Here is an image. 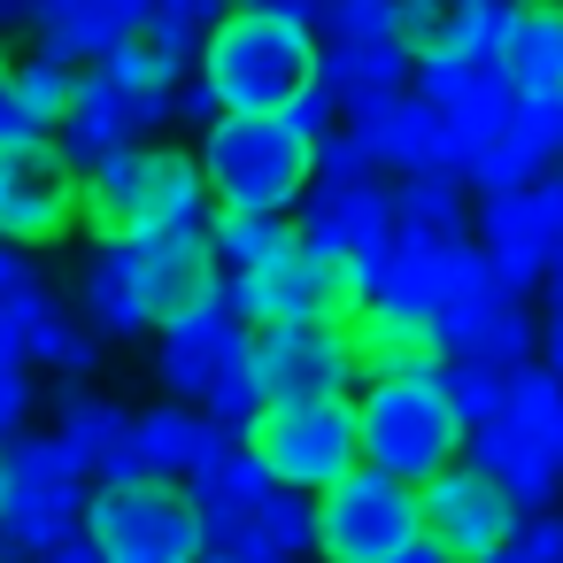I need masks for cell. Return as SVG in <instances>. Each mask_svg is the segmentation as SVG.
<instances>
[{
    "mask_svg": "<svg viewBox=\"0 0 563 563\" xmlns=\"http://www.w3.org/2000/svg\"><path fill=\"white\" fill-rule=\"evenodd\" d=\"M194 78L217 93L224 117H278L309 78H317V32L271 9H232L201 32L194 47Z\"/></svg>",
    "mask_w": 563,
    "mask_h": 563,
    "instance_id": "obj_1",
    "label": "cell"
},
{
    "mask_svg": "<svg viewBox=\"0 0 563 563\" xmlns=\"http://www.w3.org/2000/svg\"><path fill=\"white\" fill-rule=\"evenodd\" d=\"M355 440H363L371 471H394V478L424 486L432 471H448L463 455V417L440 394L432 363H394V371L363 378V394H355Z\"/></svg>",
    "mask_w": 563,
    "mask_h": 563,
    "instance_id": "obj_2",
    "label": "cell"
},
{
    "mask_svg": "<svg viewBox=\"0 0 563 563\" xmlns=\"http://www.w3.org/2000/svg\"><path fill=\"white\" fill-rule=\"evenodd\" d=\"M78 217L93 224V240H140V232H186L209 224V186L194 147H124L109 163L86 170L78 186Z\"/></svg>",
    "mask_w": 563,
    "mask_h": 563,
    "instance_id": "obj_3",
    "label": "cell"
},
{
    "mask_svg": "<svg viewBox=\"0 0 563 563\" xmlns=\"http://www.w3.org/2000/svg\"><path fill=\"white\" fill-rule=\"evenodd\" d=\"M201 186L217 209H286L317 178V140H301L286 117H217L194 147Z\"/></svg>",
    "mask_w": 563,
    "mask_h": 563,
    "instance_id": "obj_4",
    "label": "cell"
},
{
    "mask_svg": "<svg viewBox=\"0 0 563 563\" xmlns=\"http://www.w3.org/2000/svg\"><path fill=\"white\" fill-rule=\"evenodd\" d=\"M78 532L101 548V563H201V540H209L194 486L186 478H155V471L101 478L86 494V525Z\"/></svg>",
    "mask_w": 563,
    "mask_h": 563,
    "instance_id": "obj_5",
    "label": "cell"
},
{
    "mask_svg": "<svg viewBox=\"0 0 563 563\" xmlns=\"http://www.w3.org/2000/svg\"><path fill=\"white\" fill-rule=\"evenodd\" d=\"M86 494L93 478L55 448V432H16L0 448V563H40L55 540H70L86 525Z\"/></svg>",
    "mask_w": 563,
    "mask_h": 563,
    "instance_id": "obj_6",
    "label": "cell"
},
{
    "mask_svg": "<svg viewBox=\"0 0 563 563\" xmlns=\"http://www.w3.org/2000/svg\"><path fill=\"white\" fill-rule=\"evenodd\" d=\"M240 440L263 455V471L278 486H301V494H324L340 471L363 463L355 394H286V401H263Z\"/></svg>",
    "mask_w": 563,
    "mask_h": 563,
    "instance_id": "obj_7",
    "label": "cell"
},
{
    "mask_svg": "<svg viewBox=\"0 0 563 563\" xmlns=\"http://www.w3.org/2000/svg\"><path fill=\"white\" fill-rule=\"evenodd\" d=\"M309 525H317V548L324 563H394L417 532H424V509H417V486L394 478V471H340L324 494H309Z\"/></svg>",
    "mask_w": 563,
    "mask_h": 563,
    "instance_id": "obj_8",
    "label": "cell"
},
{
    "mask_svg": "<svg viewBox=\"0 0 563 563\" xmlns=\"http://www.w3.org/2000/svg\"><path fill=\"white\" fill-rule=\"evenodd\" d=\"M247 309H240V286L232 278H209V294L194 309H178L170 324H155V386L170 401H201L217 378H232L247 363Z\"/></svg>",
    "mask_w": 563,
    "mask_h": 563,
    "instance_id": "obj_9",
    "label": "cell"
},
{
    "mask_svg": "<svg viewBox=\"0 0 563 563\" xmlns=\"http://www.w3.org/2000/svg\"><path fill=\"white\" fill-rule=\"evenodd\" d=\"M240 371H247L255 401H286V394H355V386L371 378L355 324H255Z\"/></svg>",
    "mask_w": 563,
    "mask_h": 563,
    "instance_id": "obj_10",
    "label": "cell"
},
{
    "mask_svg": "<svg viewBox=\"0 0 563 563\" xmlns=\"http://www.w3.org/2000/svg\"><path fill=\"white\" fill-rule=\"evenodd\" d=\"M78 163L63 155L55 132L0 140V240L9 247H47L78 224Z\"/></svg>",
    "mask_w": 563,
    "mask_h": 563,
    "instance_id": "obj_11",
    "label": "cell"
},
{
    "mask_svg": "<svg viewBox=\"0 0 563 563\" xmlns=\"http://www.w3.org/2000/svg\"><path fill=\"white\" fill-rule=\"evenodd\" d=\"M247 324H355L363 286L347 255H317V247H286L278 263H263L255 278H232Z\"/></svg>",
    "mask_w": 563,
    "mask_h": 563,
    "instance_id": "obj_12",
    "label": "cell"
},
{
    "mask_svg": "<svg viewBox=\"0 0 563 563\" xmlns=\"http://www.w3.org/2000/svg\"><path fill=\"white\" fill-rule=\"evenodd\" d=\"M109 247H117V271H124V286H132V301H140V317H147V332L170 324L178 309H194V301L209 294V278H217V255H209V232H201V224L109 240Z\"/></svg>",
    "mask_w": 563,
    "mask_h": 563,
    "instance_id": "obj_13",
    "label": "cell"
},
{
    "mask_svg": "<svg viewBox=\"0 0 563 563\" xmlns=\"http://www.w3.org/2000/svg\"><path fill=\"white\" fill-rule=\"evenodd\" d=\"M417 509H424V532H432L455 563H486V555H494V540H501V532H509V517H517V509H509V494H501L486 471H471L463 455L417 486Z\"/></svg>",
    "mask_w": 563,
    "mask_h": 563,
    "instance_id": "obj_14",
    "label": "cell"
},
{
    "mask_svg": "<svg viewBox=\"0 0 563 563\" xmlns=\"http://www.w3.org/2000/svg\"><path fill=\"white\" fill-rule=\"evenodd\" d=\"M294 232H301V247L355 263L363 247L394 240V194L378 170L371 178H309V194L294 201Z\"/></svg>",
    "mask_w": 563,
    "mask_h": 563,
    "instance_id": "obj_15",
    "label": "cell"
},
{
    "mask_svg": "<svg viewBox=\"0 0 563 563\" xmlns=\"http://www.w3.org/2000/svg\"><path fill=\"white\" fill-rule=\"evenodd\" d=\"M417 63L394 40H317V93L340 109V124H371L386 101H401Z\"/></svg>",
    "mask_w": 563,
    "mask_h": 563,
    "instance_id": "obj_16",
    "label": "cell"
},
{
    "mask_svg": "<svg viewBox=\"0 0 563 563\" xmlns=\"http://www.w3.org/2000/svg\"><path fill=\"white\" fill-rule=\"evenodd\" d=\"M471 240H478V255H486V271H494L501 294H525V301H532V294L555 278V247H548V232H540L532 186H517V194H478Z\"/></svg>",
    "mask_w": 563,
    "mask_h": 563,
    "instance_id": "obj_17",
    "label": "cell"
},
{
    "mask_svg": "<svg viewBox=\"0 0 563 563\" xmlns=\"http://www.w3.org/2000/svg\"><path fill=\"white\" fill-rule=\"evenodd\" d=\"M463 463L471 471H486L501 494H509V509L525 517V509H548L555 494H563V463L517 424V417H486V424H463Z\"/></svg>",
    "mask_w": 563,
    "mask_h": 563,
    "instance_id": "obj_18",
    "label": "cell"
},
{
    "mask_svg": "<svg viewBox=\"0 0 563 563\" xmlns=\"http://www.w3.org/2000/svg\"><path fill=\"white\" fill-rule=\"evenodd\" d=\"M486 55L509 93H563V0H501Z\"/></svg>",
    "mask_w": 563,
    "mask_h": 563,
    "instance_id": "obj_19",
    "label": "cell"
},
{
    "mask_svg": "<svg viewBox=\"0 0 563 563\" xmlns=\"http://www.w3.org/2000/svg\"><path fill=\"white\" fill-rule=\"evenodd\" d=\"M147 16H155V0H40L32 47H47L63 63H109Z\"/></svg>",
    "mask_w": 563,
    "mask_h": 563,
    "instance_id": "obj_20",
    "label": "cell"
},
{
    "mask_svg": "<svg viewBox=\"0 0 563 563\" xmlns=\"http://www.w3.org/2000/svg\"><path fill=\"white\" fill-rule=\"evenodd\" d=\"M432 340H440V355H486V363H532V347H540V324H532V309H525V294H501V286H486V294H471V301H455V309H440V324H432Z\"/></svg>",
    "mask_w": 563,
    "mask_h": 563,
    "instance_id": "obj_21",
    "label": "cell"
},
{
    "mask_svg": "<svg viewBox=\"0 0 563 563\" xmlns=\"http://www.w3.org/2000/svg\"><path fill=\"white\" fill-rule=\"evenodd\" d=\"M494 24H501V0H394V47L409 63L486 55Z\"/></svg>",
    "mask_w": 563,
    "mask_h": 563,
    "instance_id": "obj_22",
    "label": "cell"
},
{
    "mask_svg": "<svg viewBox=\"0 0 563 563\" xmlns=\"http://www.w3.org/2000/svg\"><path fill=\"white\" fill-rule=\"evenodd\" d=\"M347 132H363V147H371V163L386 178H417V170H440L448 178V163H440V109L417 101V93L386 101L371 124H347Z\"/></svg>",
    "mask_w": 563,
    "mask_h": 563,
    "instance_id": "obj_23",
    "label": "cell"
},
{
    "mask_svg": "<svg viewBox=\"0 0 563 563\" xmlns=\"http://www.w3.org/2000/svg\"><path fill=\"white\" fill-rule=\"evenodd\" d=\"M124 432H132V409H124V401H109V394L63 378V394H55V448H63L86 478L109 471V455L124 448Z\"/></svg>",
    "mask_w": 563,
    "mask_h": 563,
    "instance_id": "obj_24",
    "label": "cell"
},
{
    "mask_svg": "<svg viewBox=\"0 0 563 563\" xmlns=\"http://www.w3.org/2000/svg\"><path fill=\"white\" fill-rule=\"evenodd\" d=\"M217 440H232V432H217V424H209L201 409H186V401L132 409V448H140V471H155V478H194Z\"/></svg>",
    "mask_w": 563,
    "mask_h": 563,
    "instance_id": "obj_25",
    "label": "cell"
},
{
    "mask_svg": "<svg viewBox=\"0 0 563 563\" xmlns=\"http://www.w3.org/2000/svg\"><path fill=\"white\" fill-rule=\"evenodd\" d=\"M386 194H394V240H409V247H463L471 240L463 178L417 170V178H386Z\"/></svg>",
    "mask_w": 563,
    "mask_h": 563,
    "instance_id": "obj_26",
    "label": "cell"
},
{
    "mask_svg": "<svg viewBox=\"0 0 563 563\" xmlns=\"http://www.w3.org/2000/svg\"><path fill=\"white\" fill-rule=\"evenodd\" d=\"M201 232H209V255H217L224 278H255L263 263H278V255L301 240L286 209H217Z\"/></svg>",
    "mask_w": 563,
    "mask_h": 563,
    "instance_id": "obj_27",
    "label": "cell"
},
{
    "mask_svg": "<svg viewBox=\"0 0 563 563\" xmlns=\"http://www.w3.org/2000/svg\"><path fill=\"white\" fill-rule=\"evenodd\" d=\"M194 486V501H201V517H247L278 478L263 471V455L247 448V440H217L209 455H201V471L186 478Z\"/></svg>",
    "mask_w": 563,
    "mask_h": 563,
    "instance_id": "obj_28",
    "label": "cell"
},
{
    "mask_svg": "<svg viewBox=\"0 0 563 563\" xmlns=\"http://www.w3.org/2000/svg\"><path fill=\"white\" fill-rule=\"evenodd\" d=\"M70 93H78V63H63V55H47V47H32V55L9 63V101H16V117H24L32 132H55L63 109H70Z\"/></svg>",
    "mask_w": 563,
    "mask_h": 563,
    "instance_id": "obj_29",
    "label": "cell"
},
{
    "mask_svg": "<svg viewBox=\"0 0 563 563\" xmlns=\"http://www.w3.org/2000/svg\"><path fill=\"white\" fill-rule=\"evenodd\" d=\"M509 371L517 363H486V355H440L432 363V378H440V394L455 401L463 424H486V417L509 409Z\"/></svg>",
    "mask_w": 563,
    "mask_h": 563,
    "instance_id": "obj_30",
    "label": "cell"
},
{
    "mask_svg": "<svg viewBox=\"0 0 563 563\" xmlns=\"http://www.w3.org/2000/svg\"><path fill=\"white\" fill-rule=\"evenodd\" d=\"M501 417H517L555 463H563V378L548 371V363H517L509 371V409Z\"/></svg>",
    "mask_w": 563,
    "mask_h": 563,
    "instance_id": "obj_31",
    "label": "cell"
},
{
    "mask_svg": "<svg viewBox=\"0 0 563 563\" xmlns=\"http://www.w3.org/2000/svg\"><path fill=\"white\" fill-rule=\"evenodd\" d=\"M247 525H255L278 555H309V548H317V525H309V494H301V486H271V494L247 509Z\"/></svg>",
    "mask_w": 563,
    "mask_h": 563,
    "instance_id": "obj_32",
    "label": "cell"
},
{
    "mask_svg": "<svg viewBox=\"0 0 563 563\" xmlns=\"http://www.w3.org/2000/svg\"><path fill=\"white\" fill-rule=\"evenodd\" d=\"M478 86H501V70H494V55H455V63H417V78H409V93H417V101H432V109H448V101H463V93H478Z\"/></svg>",
    "mask_w": 563,
    "mask_h": 563,
    "instance_id": "obj_33",
    "label": "cell"
},
{
    "mask_svg": "<svg viewBox=\"0 0 563 563\" xmlns=\"http://www.w3.org/2000/svg\"><path fill=\"white\" fill-rule=\"evenodd\" d=\"M540 170H548V155H540L532 140H517V124H509V140H494V147L478 155L471 186H478V194H517V186H532Z\"/></svg>",
    "mask_w": 563,
    "mask_h": 563,
    "instance_id": "obj_34",
    "label": "cell"
},
{
    "mask_svg": "<svg viewBox=\"0 0 563 563\" xmlns=\"http://www.w3.org/2000/svg\"><path fill=\"white\" fill-rule=\"evenodd\" d=\"M486 563H563V517H555V509H525V517H509V532L494 540Z\"/></svg>",
    "mask_w": 563,
    "mask_h": 563,
    "instance_id": "obj_35",
    "label": "cell"
},
{
    "mask_svg": "<svg viewBox=\"0 0 563 563\" xmlns=\"http://www.w3.org/2000/svg\"><path fill=\"white\" fill-rule=\"evenodd\" d=\"M209 525V540H201V563H294V555H278L247 517H201Z\"/></svg>",
    "mask_w": 563,
    "mask_h": 563,
    "instance_id": "obj_36",
    "label": "cell"
},
{
    "mask_svg": "<svg viewBox=\"0 0 563 563\" xmlns=\"http://www.w3.org/2000/svg\"><path fill=\"white\" fill-rule=\"evenodd\" d=\"M324 40H394V0H324Z\"/></svg>",
    "mask_w": 563,
    "mask_h": 563,
    "instance_id": "obj_37",
    "label": "cell"
},
{
    "mask_svg": "<svg viewBox=\"0 0 563 563\" xmlns=\"http://www.w3.org/2000/svg\"><path fill=\"white\" fill-rule=\"evenodd\" d=\"M194 409H201V417H209L217 432H232V440H240V432L255 424V409H263V401H255V386H247V371H232V378H217V386H209V394H201Z\"/></svg>",
    "mask_w": 563,
    "mask_h": 563,
    "instance_id": "obj_38",
    "label": "cell"
},
{
    "mask_svg": "<svg viewBox=\"0 0 563 563\" xmlns=\"http://www.w3.org/2000/svg\"><path fill=\"white\" fill-rule=\"evenodd\" d=\"M371 170H378V163H371L363 132H347V124H340V132H324V140H317V178H371ZM378 178H386V170H378Z\"/></svg>",
    "mask_w": 563,
    "mask_h": 563,
    "instance_id": "obj_39",
    "label": "cell"
},
{
    "mask_svg": "<svg viewBox=\"0 0 563 563\" xmlns=\"http://www.w3.org/2000/svg\"><path fill=\"white\" fill-rule=\"evenodd\" d=\"M32 424V371L24 363H0V448Z\"/></svg>",
    "mask_w": 563,
    "mask_h": 563,
    "instance_id": "obj_40",
    "label": "cell"
},
{
    "mask_svg": "<svg viewBox=\"0 0 563 563\" xmlns=\"http://www.w3.org/2000/svg\"><path fill=\"white\" fill-rule=\"evenodd\" d=\"M278 117H286V124H294V132H301V140H324V132H332V124H340V109H332V101H324V93H317V78H309V86H301V93H294V101H286V109H278Z\"/></svg>",
    "mask_w": 563,
    "mask_h": 563,
    "instance_id": "obj_41",
    "label": "cell"
},
{
    "mask_svg": "<svg viewBox=\"0 0 563 563\" xmlns=\"http://www.w3.org/2000/svg\"><path fill=\"white\" fill-rule=\"evenodd\" d=\"M532 209H540V232H548V247L563 263V170H540L532 178Z\"/></svg>",
    "mask_w": 563,
    "mask_h": 563,
    "instance_id": "obj_42",
    "label": "cell"
},
{
    "mask_svg": "<svg viewBox=\"0 0 563 563\" xmlns=\"http://www.w3.org/2000/svg\"><path fill=\"white\" fill-rule=\"evenodd\" d=\"M170 117H178V124H194V132H209L224 109H217V93H209L201 78H178V101H170Z\"/></svg>",
    "mask_w": 563,
    "mask_h": 563,
    "instance_id": "obj_43",
    "label": "cell"
},
{
    "mask_svg": "<svg viewBox=\"0 0 563 563\" xmlns=\"http://www.w3.org/2000/svg\"><path fill=\"white\" fill-rule=\"evenodd\" d=\"M224 9H232V0H155V16H170V24H186V32H209Z\"/></svg>",
    "mask_w": 563,
    "mask_h": 563,
    "instance_id": "obj_44",
    "label": "cell"
},
{
    "mask_svg": "<svg viewBox=\"0 0 563 563\" xmlns=\"http://www.w3.org/2000/svg\"><path fill=\"white\" fill-rule=\"evenodd\" d=\"M240 9H271V16H294V24H309V32H317L324 0H240Z\"/></svg>",
    "mask_w": 563,
    "mask_h": 563,
    "instance_id": "obj_45",
    "label": "cell"
},
{
    "mask_svg": "<svg viewBox=\"0 0 563 563\" xmlns=\"http://www.w3.org/2000/svg\"><path fill=\"white\" fill-rule=\"evenodd\" d=\"M40 563H101V548H93L86 532H70V540H55V548H47Z\"/></svg>",
    "mask_w": 563,
    "mask_h": 563,
    "instance_id": "obj_46",
    "label": "cell"
},
{
    "mask_svg": "<svg viewBox=\"0 0 563 563\" xmlns=\"http://www.w3.org/2000/svg\"><path fill=\"white\" fill-rule=\"evenodd\" d=\"M32 124L16 117V101H9V63H0V140H24Z\"/></svg>",
    "mask_w": 563,
    "mask_h": 563,
    "instance_id": "obj_47",
    "label": "cell"
},
{
    "mask_svg": "<svg viewBox=\"0 0 563 563\" xmlns=\"http://www.w3.org/2000/svg\"><path fill=\"white\" fill-rule=\"evenodd\" d=\"M394 563H448V548H440V540H432V532H417V540H409V548H401V555H394Z\"/></svg>",
    "mask_w": 563,
    "mask_h": 563,
    "instance_id": "obj_48",
    "label": "cell"
},
{
    "mask_svg": "<svg viewBox=\"0 0 563 563\" xmlns=\"http://www.w3.org/2000/svg\"><path fill=\"white\" fill-rule=\"evenodd\" d=\"M548 317H563V263H555V278H548Z\"/></svg>",
    "mask_w": 563,
    "mask_h": 563,
    "instance_id": "obj_49",
    "label": "cell"
},
{
    "mask_svg": "<svg viewBox=\"0 0 563 563\" xmlns=\"http://www.w3.org/2000/svg\"><path fill=\"white\" fill-rule=\"evenodd\" d=\"M555 163H563V93H555Z\"/></svg>",
    "mask_w": 563,
    "mask_h": 563,
    "instance_id": "obj_50",
    "label": "cell"
},
{
    "mask_svg": "<svg viewBox=\"0 0 563 563\" xmlns=\"http://www.w3.org/2000/svg\"><path fill=\"white\" fill-rule=\"evenodd\" d=\"M448 563H455V555H448Z\"/></svg>",
    "mask_w": 563,
    "mask_h": 563,
    "instance_id": "obj_51",
    "label": "cell"
}]
</instances>
